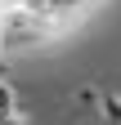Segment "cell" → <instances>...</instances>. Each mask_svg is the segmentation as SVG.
Here are the masks:
<instances>
[{
  "mask_svg": "<svg viewBox=\"0 0 121 125\" xmlns=\"http://www.w3.org/2000/svg\"><path fill=\"white\" fill-rule=\"evenodd\" d=\"M9 116H18V89H13L9 81H0V125H5Z\"/></svg>",
  "mask_w": 121,
  "mask_h": 125,
  "instance_id": "obj_1",
  "label": "cell"
},
{
  "mask_svg": "<svg viewBox=\"0 0 121 125\" xmlns=\"http://www.w3.org/2000/svg\"><path fill=\"white\" fill-rule=\"evenodd\" d=\"M99 107H103V116H108L112 125H121V94H103Z\"/></svg>",
  "mask_w": 121,
  "mask_h": 125,
  "instance_id": "obj_2",
  "label": "cell"
},
{
  "mask_svg": "<svg viewBox=\"0 0 121 125\" xmlns=\"http://www.w3.org/2000/svg\"><path fill=\"white\" fill-rule=\"evenodd\" d=\"M90 5H94V0H49V9H58L63 18H67V13H76V9H90Z\"/></svg>",
  "mask_w": 121,
  "mask_h": 125,
  "instance_id": "obj_3",
  "label": "cell"
},
{
  "mask_svg": "<svg viewBox=\"0 0 121 125\" xmlns=\"http://www.w3.org/2000/svg\"><path fill=\"white\" fill-rule=\"evenodd\" d=\"M0 54H5V18H0Z\"/></svg>",
  "mask_w": 121,
  "mask_h": 125,
  "instance_id": "obj_4",
  "label": "cell"
}]
</instances>
